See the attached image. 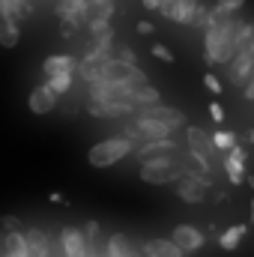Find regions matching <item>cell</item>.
I'll return each instance as SVG.
<instances>
[{"instance_id": "2e32d148", "label": "cell", "mask_w": 254, "mask_h": 257, "mask_svg": "<svg viewBox=\"0 0 254 257\" xmlns=\"http://www.w3.org/2000/svg\"><path fill=\"white\" fill-rule=\"evenodd\" d=\"M132 99L138 108H153V105H162V93L153 87V84H144V87H135L132 90Z\"/></svg>"}, {"instance_id": "5bb4252c", "label": "cell", "mask_w": 254, "mask_h": 257, "mask_svg": "<svg viewBox=\"0 0 254 257\" xmlns=\"http://www.w3.org/2000/svg\"><path fill=\"white\" fill-rule=\"evenodd\" d=\"M24 236H27L30 257H51V239H48V233H45V230L30 227V230H24Z\"/></svg>"}, {"instance_id": "52a82bcc", "label": "cell", "mask_w": 254, "mask_h": 257, "mask_svg": "<svg viewBox=\"0 0 254 257\" xmlns=\"http://www.w3.org/2000/svg\"><path fill=\"white\" fill-rule=\"evenodd\" d=\"M197 0H162V15L165 18H171V21H177V24H191V18H194V12H197Z\"/></svg>"}, {"instance_id": "e575fe53", "label": "cell", "mask_w": 254, "mask_h": 257, "mask_svg": "<svg viewBox=\"0 0 254 257\" xmlns=\"http://www.w3.org/2000/svg\"><path fill=\"white\" fill-rule=\"evenodd\" d=\"M0 257H3V254H0Z\"/></svg>"}, {"instance_id": "836d02e7", "label": "cell", "mask_w": 254, "mask_h": 257, "mask_svg": "<svg viewBox=\"0 0 254 257\" xmlns=\"http://www.w3.org/2000/svg\"><path fill=\"white\" fill-rule=\"evenodd\" d=\"M248 141H251V144H254V132H248Z\"/></svg>"}, {"instance_id": "4316f807", "label": "cell", "mask_w": 254, "mask_h": 257, "mask_svg": "<svg viewBox=\"0 0 254 257\" xmlns=\"http://www.w3.org/2000/svg\"><path fill=\"white\" fill-rule=\"evenodd\" d=\"M209 117H212L215 123H221V120H224V108H221L218 102H212V105H209Z\"/></svg>"}, {"instance_id": "5b68a950", "label": "cell", "mask_w": 254, "mask_h": 257, "mask_svg": "<svg viewBox=\"0 0 254 257\" xmlns=\"http://www.w3.org/2000/svg\"><path fill=\"white\" fill-rule=\"evenodd\" d=\"M27 108H30V114H36V117L51 114V111L57 108V93H54L48 84H39V87H33L30 96H27Z\"/></svg>"}, {"instance_id": "603a6c76", "label": "cell", "mask_w": 254, "mask_h": 257, "mask_svg": "<svg viewBox=\"0 0 254 257\" xmlns=\"http://www.w3.org/2000/svg\"><path fill=\"white\" fill-rule=\"evenodd\" d=\"M114 60H120V63H129V66H138V57H135V51L126 48V45H114Z\"/></svg>"}, {"instance_id": "277c9868", "label": "cell", "mask_w": 254, "mask_h": 257, "mask_svg": "<svg viewBox=\"0 0 254 257\" xmlns=\"http://www.w3.org/2000/svg\"><path fill=\"white\" fill-rule=\"evenodd\" d=\"M60 245H63L66 257H90V242H87V233L84 227H63L60 230Z\"/></svg>"}, {"instance_id": "6da1fadb", "label": "cell", "mask_w": 254, "mask_h": 257, "mask_svg": "<svg viewBox=\"0 0 254 257\" xmlns=\"http://www.w3.org/2000/svg\"><path fill=\"white\" fill-rule=\"evenodd\" d=\"M135 150H138V144L129 141L126 135H111V138H105V141H99V144L90 147L87 162H90L93 168H111V165L123 162L126 156H132Z\"/></svg>"}, {"instance_id": "1f68e13d", "label": "cell", "mask_w": 254, "mask_h": 257, "mask_svg": "<svg viewBox=\"0 0 254 257\" xmlns=\"http://www.w3.org/2000/svg\"><path fill=\"white\" fill-rule=\"evenodd\" d=\"M251 221H254V197H251Z\"/></svg>"}, {"instance_id": "3957f363", "label": "cell", "mask_w": 254, "mask_h": 257, "mask_svg": "<svg viewBox=\"0 0 254 257\" xmlns=\"http://www.w3.org/2000/svg\"><path fill=\"white\" fill-rule=\"evenodd\" d=\"M186 168V165H183ZM212 186V180H209V174H200L197 168L191 171V168H186V177L177 183V197L180 200H186V203H200V200H206V189Z\"/></svg>"}, {"instance_id": "ba28073f", "label": "cell", "mask_w": 254, "mask_h": 257, "mask_svg": "<svg viewBox=\"0 0 254 257\" xmlns=\"http://www.w3.org/2000/svg\"><path fill=\"white\" fill-rule=\"evenodd\" d=\"M245 162H248V153L236 144L227 156H224V174H227V180H230V186H239L242 180H245Z\"/></svg>"}, {"instance_id": "44dd1931", "label": "cell", "mask_w": 254, "mask_h": 257, "mask_svg": "<svg viewBox=\"0 0 254 257\" xmlns=\"http://www.w3.org/2000/svg\"><path fill=\"white\" fill-rule=\"evenodd\" d=\"M72 78H75V75H72V72H66V75H54V78H45V84H48V87H51V90H54L57 96H63V93H69V90H72Z\"/></svg>"}, {"instance_id": "30bf717a", "label": "cell", "mask_w": 254, "mask_h": 257, "mask_svg": "<svg viewBox=\"0 0 254 257\" xmlns=\"http://www.w3.org/2000/svg\"><path fill=\"white\" fill-rule=\"evenodd\" d=\"M132 123H135V128L141 132L144 141H168L171 132H174L171 126H165V123H159V120H153V117H147V114H138Z\"/></svg>"}, {"instance_id": "7402d4cb", "label": "cell", "mask_w": 254, "mask_h": 257, "mask_svg": "<svg viewBox=\"0 0 254 257\" xmlns=\"http://www.w3.org/2000/svg\"><path fill=\"white\" fill-rule=\"evenodd\" d=\"M236 141H239V138H236L233 132H215V135H212L215 150H227V153H230V150L236 147Z\"/></svg>"}, {"instance_id": "d6a6232c", "label": "cell", "mask_w": 254, "mask_h": 257, "mask_svg": "<svg viewBox=\"0 0 254 257\" xmlns=\"http://www.w3.org/2000/svg\"><path fill=\"white\" fill-rule=\"evenodd\" d=\"M248 186H251V189H254V177H248Z\"/></svg>"}, {"instance_id": "7a4b0ae2", "label": "cell", "mask_w": 254, "mask_h": 257, "mask_svg": "<svg viewBox=\"0 0 254 257\" xmlns=\"http://www.w3.org/2000/svg\"><path fill=\"white\" fill-rule=\"evenodd\" d=\"M186 177L183 162H174L171 156H159V159H147L141 162V180L150 186H168V183H180Z\"/></svg>"}, {"instance_id": "e0dca14e", "label": "cell", "mask_w": 254, "mask_h": 257, "mask_svg": "<svg viewBox=\"0 0 254 257\" xmlns=\"http://www.w3.org/2000/svg\"><path fill=\"white\" fill-rule=\"evenodd\" d=\"M18 39H21L18 18H0V45H3V48H15Z\"/></svg>"}, {"instance_id": "83f0119b", "label": "cell", "mask_w": 254, "mask_h": 257, "mask_svg": "<svg viewBox=\"0 0 254 257\" xmlns=\"http://www.w3.org/2000/svg\"><path fill=\"white\" fill-rule=\"evenodd\" d=\"M153 30H156V27H153L150 21H138V33H141V36H150Z\"/></svg>"}, {"instance_id": "ac0fdd59", "label": "cell", "mask_w": 254, "mask_h": 257, "mask_svg": "<svg viewBox=\"0 0 254 257\" xmlns=\"http://www.w3.org/2000/svg\"><path fill=\"white\" fill-rule=\"evenodd\" d=\"M245 233H248V224H233V227H227V230L218 236V245H221L224 251H233V248L245 239Z\"/></svg>"}, {"instance_id": "d4e9b609", "label": "cell", "mask_w": 254, "mask_h": 257, "mask_svg": "<svg viewBox=\"0 0 254 257\" xmlns=\"http://www.w3.org/2000/svg\"><path fill=\"white\" fill-rule=\"evenodd\" d=\"M203 87H206L209 93H221V81H218L212 72H206V75H203Z\"/></svg>"}, {"instance_id": "f1b7e54d", "label": "cell", "mask_w": 254, "mask_h": 257, "mask_svg": "<svg viewBox=\"0 0 254 257\" xmlns=\"http://www.w3.org/2000/svg\"><path fill=\"white\" fill-rule=\"evenodd\" d=\"M144 9H162V0H141Z\"/></svg>"}, {"instance_id": "4dcf8cb0", "label": "cell", "mask_w": 254, "mask_h": 257, "mask_svg": "<svg viewBox=\"0 0 254 257\" xmlns=\"http://www.w3.org/2000/svg\"><path fill=\"white\" fill-rule=\"evenodd\" d=\"M51 203H66V200H63V194H60V192H54V194H51Z\"/></svg>"}, {"instance_id": "484cf974", "label": "cell", "mask_w": 254, "mask_h": 257, "mask_svg": "<svg viewBox=\"0 0 254 257\" xmlns=\"http://www.w3.org/2000/svg\"><path fill=\"white\" fill-rule=\"evenodd\" d=\"M18 224H21V221H18L15 215H3V218H0V227H3L6 233H12V230H18Z\"/></svg>"}, {"instance_id": "ffe728a7", "label": "cell", "mask_w": 254, "mask_h": 257, "mask_svg": "<svg viewBox=\"0 0 254 257\" xmlns=\"http://www.w3.org/2000/svg\"><path fill=\"white\" fill-rule=\"evenodd\" d=\"M242 6H245V0H218V3L212 6V15H215V18H230V15H236Z\"/></svg>"}, {"instance_id": "8fae6325", "label": "cell", "mask_w": 254, "mask_h": 257, "mask_svg": "<svg viewBox=\"0 0 254 257\" xmlns=\"http://www.w3.org/2000/svg\"><path fill=\"white\" fill-rule=\"evenodd\" d=\"M141 114H147V117H153V120H159V123H165V126H171V128H183L186 126V114H183L180 108H171V105L141 108Z\"/></svg>"}, {"instance_id": "f546056e", "label": "cell", "mask_w": 254, "mask_h": 257, "mask_svg": "<svg viewBox=\"0 0 254 257\" xmlns=\"http://www.w3.org/2000/svg\"><path fill=\"white\" fill-rule=\"evenodd\" d=\"M245 99H251L254 102V75H251V81L245 84Z\"/></svg>"}, {"instance_id": "9a60e30c", "label": "cell", "mask_w": 254, "mask_h": 257, "mask_svg": "<svg viewBox=\"0 0 254 257\" xmlns=\"http://www.w3.org/2000/svg\"><path fill=\"white\" fill-rule=\"evenodd\" d=\"M177 150V144L168 138V141H144L135 153H138V159L141 162H147V159H159V156H168V153H174Z\"/></svg>"}, {"instance_id": "8992f818", "label": "cell", "mask_w": 254, "mask_h": 257, "mask_svg": "<svg viewBox=\"0 0 254 257\" xmlns=\"http://www.w3.org/2000/svg\"><path fill=\"white\" fill-rule=\"evenodd\" d=\"M171 239H174L186 254L200 251V248H203V242H206L203 230H197L194 224H177V227H174V233H171Z\"/></svg>"}, {"instance_id": "cb8c5ba5", "label": "cell", "mask_w": 254, "mask_h": 257, "mask_svg": "<svg viewBox=\"0 0 254 257\" xmlns=\"http://www.w3.org/2000/svg\"><path fill=\"white\" fill-rule=\"evenodd\" d=\"M150 51H153V57H156V60H162V63H174V51H171L168 45H162V42H156V45H153Z\"/></svg>"}, {"instance_id": "7c38bea8", "label": "cell", "mask_w": 254, "mask_h": 257, "mask_svg": "<svg viewBox=\"0 0 254 257\" xmlns=\"http://www.w3.org/2000/svg\"><path fill=\"white\" fill-rule=\"evenodd\" d=\"M78 60L72 57V54H51V57H45V63H42V75L45 78H54V75H66V72H78Z\"/></svg>"}, {"instance_id": "4fadbf2b", "label": "cell", "mask_w": 254, "mask_h": 257, "mask_svg": "<svg viewBox=\"0 0 254 257\" xmlns=\"http://www.w3.org/2000/svg\"><path fill=\"white\" fill-rule=\"evenodd\" d=\"M141 251L147 257H186V251L174 239H147L141 245Z\"/></svg>"}, {"instance_id": "d6986e66", "label": "cell", "mask_w": 254, "mask_h": 257, "mask_svg": "<svg viewBox=\"0 0 254 257\" xmlns=\"http://www.w3.org/2000/svg\"><path fill=\"white\" fill-rule=\"evenodd\" d=\"M30 9V0H0V18H21Z\"/></svg>"}, {"instance_id": "9c48e42d", "label": "cell", "mask_w": 254, "mask_h": 257, "mask_svg": "<svg viewBox=\"0 0 254 257\" xmlns=\"http://www.w3.org/2000/svg\"><path fill=\"white\" fill-rule=\"evenodd\" d=\"M186 138H189V153L191 156H200V159H209V162H212V153H215L212 135H206L203 128H197V126H189L186 128Z\"/></svg>"}]
</instances>
